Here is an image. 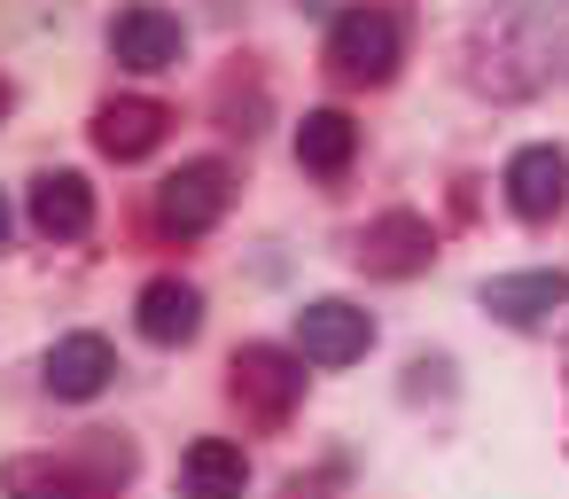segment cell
<instances>
[{
  "label": "cell",
  "mask_w": 569,
  "mask_h": 499,
  "mask_svg": "<svg viewBox=\"0 0 569 499\" xmlns=\"http://www.w3.org/2000/svg\"><path fill=\"white\" fill-rule=\"evenodd\" d=\"M32 227H40L48 242H79V234L94 227V188H87L79 172H40V180H32Z\"/></svg>",
  "instance_id": "10"
},
{
  "label": "cell",
  "mask_w": 569,
  "mask_h": 499,
  "mask_svg": "<svg viewBox=\"0 0 569 499\" xmlns=\"http://www.w3.org/2000/svg\"><path fill=\"white\" fill-rule=\"evenodd\" d=\"M110 56H118L126 71H172V63H180V17H164V9H126V17L110 24Z\"/></svg>",
  "instance_id": "8"
},
{
  "label": "cell",
  "mask_w": 569,
  "mask_h": 499,
  "mask_svg": "<svg viewBox=\"0 0 569 499\" xmlns=\"http://www.w3.org/2000/svg\"><path fill=\"white\" fill-rule=\"evenodd\" d=\"M227 203H234V180H227V164L203 157V164H180V172L157 188V227L188 242V234H211V227L227 219Z\"/></svg>",
  "instance_id": "3"
},
{
  "label": "cell",
  "mask_w": 569,
  "mask_h": 499,
  "mask_svg": "<svg viewBox=\"0 0 569 499\" xmlns=\"http://www.w3.org/2000/svg\"><path fill=\"white\" fill-rule=\"evenodd\" d=\"M203 328V297H196V281H149L141 289V336L149 343H188Z\"/></svg>",
  "instance_id": "14"
},
{
  "label": "cell",
  "mask_w": 569,
  "mask_h": 499,
  "mask_svg": "<svg viewBox=\"0 0 569 499\" xmlns=\"http://www.w3.org/2000/svg\"><path fill=\"white\" fill-rule=\"evenodd\" d=\"M110 375H118V351H110L102 336H63V343L48 351V390H56V398H102Z\"/></svg>",
  "instance_id": "11"
},
{
  "label": "cell",
  "mask_w": 569,
  "mask_h": 499,
  "mask_svg": "<svg viewBox=\"0 0 569 499\" xmlns=\"http://www.w3.org/2000/svg\"><path fill=\"white\" fill-rule=\"evenodd\" d=\"M507 203H515V219H530V227H546L561 203H569V157L561 149H515V164H507Z\"/></svg>",
  "instance_id": "6"
},
{
  "label": "cell",
  "mask_w": 569,
  "mask_h": 499,
  "mask_svg": "<svg viewBox=\"0 0 569 499\" xmlns=\"http://www.w3.org/2000/svg\"><path fill=\"white\" fill-rule=\"evenodd\" d=\"M351 157H359V126H351L343 110H312V118L297 126V164H305V172L343 180V172H351Z\"/></svg>",
  "instance_id": "13"
},
{
  "label": "cell",
  "mask_w": 569,
  "mask_h": 499,
  "mask_svg": "<svg viewBox=\"0 0 569 499\" xmlns=\"http://www.w3.org/2000/svg\"><path fill=\"white\" fill-rule=\"evenodd\" d=\"M367 343H375V320L359 305H343V297H320V305L297 312V351L312 367H351Z\"/></svg>",
  "instance_id": "4"
},
{
  "label": "cell",
  "mask_w": 569,
  "mask_h": 499,
  "mask_svg": "<svg viewBox=\"0 0 569 499\" xmlns=\"http://www.w3.org/2000/svg\"><path fill=\"white\" fill-rule=\"evenodd\" d=\"M242 483H250L242 445H227V437H196V445H188V460H180V499H242Z\"/></svg>",
  "instance_id": "12"
},
{
  "label": "cell",
  "mask_w": 569,
  "mask_h": 499,
  "mask_svg": "<svg viewBox=\"0 0 569 499\" xmlns=\"http://www.w3.org/2000/svg\"><path fill=\"white\" fill-rule=\"evenodd\" d=\"M0 118H9V87H0Z\"/></svg>",
  "instance_id": "17"
},
{
  "label": "cell",
  "mask_w": 569,
  "mask_h": 499,
  "mask_svg": "<svg viewBox=\"0 0 569 499\" xmlns=\"http://www.w3.org/2000/svg\"><path fill=\"white\" fill-rule=\"evenodd\" d=\"M227 398L258 421V429H281L305 398V351H281V343H242L234 367H227Z\"/></svg>",
  "instance_id": "2"
},
{
  "label": "cell",
  "mask_w": 569,
  "mask_h": 499,
  "mask_svg": "<svg viewBox=\"0 0 569 499\" xmlns=\"http://www.w3.org/2000/svg\"><path fill=\"white\" fill-rule=\"evenodd\" d=\"M569 305V273H499L483 281V312H499L507 328H538Z\"/></svg>",
  "instance_id": "9"
},
{
  "label": "cell",
  "mask_w": 569,
  "mask_h": 499,
  "mask_svg": "<svg viewBox=\"0 0 569 499\" xmlns=\"http://www.w3.org/2000/svg\"><path fill=\"white\" fill-rule=\"evenodd\" d=\"M9 227H17V219H9V196H0V242H9Z\"/></svg>",
  "instance_id": "16"
},
{
  "label": "cell",
  "mask_w": 569,
  "mask_h": 499,
  "mask_svg": "<svg viewBox=\"0 0 569 499\" xmlns=\"http://www.w3.org/2000/svg\"><path fill=\"white\" fill-rule=\"evenodd\" d=\"M164 126H172L164 102H149V94H118V102L94 110V149L118 157V164H133V157H149V149L164 141Z\"/></svg>",
  "instance_id": "7"
},
{
  "label": "cell",
  "mask_w": 569,
  "mask_h": 499,
  "mask_svg": "<svg viewBox=\"0 0 569 499\" xmlns=\"http://www.w3.org/2000/svg\"><path fill=\"white\" fill-rule=\"evenodd\" d=\"M406 63V17L390 0H359L328 24V71L351 79V87H390Z\"/></svg>",
  "instance_id": "1"
},
{
  "label": "cell",
  "mask_w": 569,
  "mask_h": 499,
  "mask_svg": "<svg viewBox=\"0 0 569 499\" xmlns=\"http://www.w3.org/2000/svg\"><path fill=\"white\" fill-rule=\"evenodd\" d=\"M0 491L9 499H110V483L79 476L71 460H9L0 468Z\"/></svg>",
  "instance_id": "15"
},
{
  "label": "cell",
  "mask_w": 569,
  "mask_h": 499,
  "mask_svg": "<svg viewBox=\"0 0 569 499\" xmlns=\"http://www.w3.org/2000/svg\"><path fill=\"white\" fill-rule=\"evenodd\" d=\"M429 258H437V234H429V219H413V211H382V219L359 234V266L382 273V281H406V273H421Z\"/></svg>",
  "instance_id": "5"
}]
</instances>
